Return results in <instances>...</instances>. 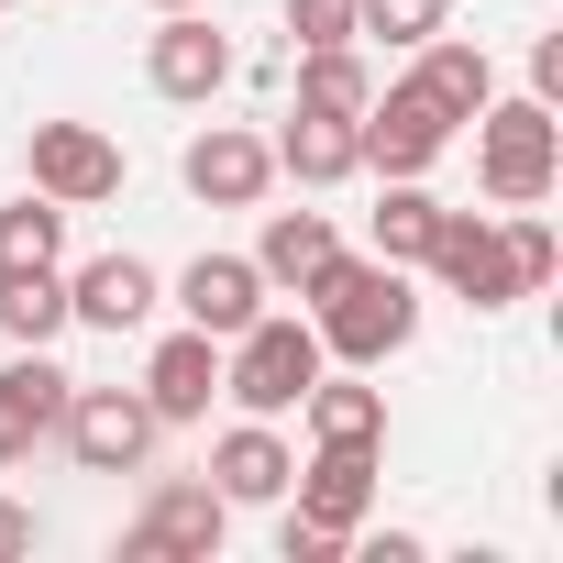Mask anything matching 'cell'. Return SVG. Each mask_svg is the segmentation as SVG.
I'll return each instance as SVG.
<instances>
[{
	"instance_id": "cell-1",
	"label": "cell",
	"mask_w": 563,
	"mask_h": 563,
	"mask_svg": "<svg viewBox=\"0 0 563 563\" xmlns=\"http://www.w3.org/2000/svg\"><path fill=\"white\" fill-rule=\"evenodd\" d=\"M299 299H310L321 354H343V365H387L420 332V288H409V265H387V254H332Z\"/></svg>"
},
{
	"instance_id": "cell-2",
	"label": "cell",
	"mask_w": 563,
	"mask_h": 563,
	"mask_svg": "<svg viewBox=\"0 0 563 563\" xmlns=\"http://www.w3.org/2000/svg\"><path fill=\"white\" fill-rule=\"evenodd\" d=\"M321 365H332V354H321V332H310L299 310H254V321L221 343V398H232L243 420H288Z\"/></svg>"
},
{
	"instance_id": "cell-3",
	"label": "cell",
	"mask_w": 563,
	"mask_h": 563,
	"mask_svg": "<svg viewBox=\"0 0 563 563\" xmlns=\"http://www.w3.org/2000/svg\"><path fill=\"white\" fill-rule=\"evenodd\" d=\"M475 177L497 210H541L552 177H563V122L552 100H486L475 111Z\"/></svg>"
},
{
	"instance_id": "cell-4",
	"label": "cell",
	"mask_w": 563,
	"mask_h": 563,
	"mask_svg": "<svg viewBox=\"0 0 563 563\" xmlns=\"http://www.w3.org/2000/svg\"><path fill=\"white\" fill-rule=\"evenodd\" d=\"M232 530V497L210 475H155L144 486V519L122 530V563H210Z\"/></svg>"
},
{
	"instance_id": "cell-5",
	"label": "cell",
	"mask_w": 563,
	"mask_h": 563,
	"mask_svg": "<svg viewBox=\"0 0 563 563\" xmlns=\"http://www.w3.org/2000/svg\"><path fill=\"white\" fill-rule=\"evenodd\" d=\"M453 133H464V122H453L420 78H387V89L365 100V122H354V144H365V166H376V177H431Z\"/></svg>"
},
{
	"instance_id": "cell-6",
	"label": "cell",
	"mask_w": 563,
	"mask_h": 563,
	"mask_svg": "<svg viewBox=\"0 0 563 563\" xmlns=\"http://www.w3.org/2000/svg\"><path fill=\"white\" fill-rule=\"evenodd\" d=\"M155 409H144V387H67V420H56V442L78 453V475H144V453H155Z\"/></svg>"
},
{
	"instance_id": "cell-7",
	"label": "cell",
	"mask_w": 563,
	"mask_h": 563,
	"mask_svg": "<svg viewBox=\"0 0 563 563\" xmlns=\"http://www.w3.org/2000/svg\"><path fill=\"white\" fill-rule=\"evenodd\" d=\"M420 265L442 276L464 310H508V299H519V265H508V221H497V210H442V232H431Z\"/></svg>"
},
{
	"instance_id": "cell-8",
	"label": "cell",
	"mask_w": 563,
	"mask_h": 563,
	"mask_svg": "<svg viewBox=\"0 0 563 563\" xmlns=\"http://www.w3.org/2000/svg\"><path fill=\"white\" fill-rule=\"evenodd\" d=\"M23 166H34V188H45L56 210H100V199H122V144H111L100 122H34Z\"/></svg>"
},
{
	"instance_id": "cell-9",
	"label": "cell",
	"mask_w": 563,
	"mask_h": 563,
	"mask_svg": "<svg viewBox=\"0 0 563 563\" xmlns=\"http://www.w3.org/2000/svg\"><path fill=\"white\" fill-rule=\"evenodd\" d=\"M144 78H155V100L199 111V100H221V89H232V45L210 34V12H155V45H144Z\"/></svg>"
},
{
	"instance_id": "cell-10",
	"label": "cell",
	"mask_w": 563,
	"mask_h": 563,
	"mask_svg": "<svg viewBox=\"0 0 563 563\" xmlns=\"http://www.w3.org/2000/svg\"><path fill=\"white\" fill-rule=\"evenodd\" d=\"M67 387H78V376H67L45 343H12V365H0V464H23L34 442H56Z\"/></svg>"
},
{
	"instance_id": "cell-11",
	"label": "cell",
	"mask_w": 563,
	"mask_h": 563,
	"mask_svg": "<svg viewBox=\"0 0 563 563\" xmlns=\"http://www.w3.org/2000/svg\"><path fill=\"white\" fill-rule=\"evenodd\" d=\"M188 199H210V210H254L265 188H276V155H265V133H243V122H210L199 144H188Z\"/></svg>"
},
{
	"instance_id": "cell-12",
	"label": "cell",
	"mask_w": 563,
	"mask_h": 563,
	"mask_svg": "<svg viewBox=\"0 0 563 563\" xmlns=\"http://www.w3.org/2000/svg\"><path fill=\"white\" fill-rule=\"evenodd\" d=\"M376 453H387V442H310V464L288 475L299 508L332 519V530H365V519H376V475H387Z\"/></svg>"
},
{
	"instance_id": "cell-13",
	"label": "cell",
	"mask_w": 563,
	"mask_h": 563,
	"mask_svg": "<svg viewBox=\"0 0 563 563\" xmlns=\"http://www.w3.org/2000/svg\"><path fill=\"white\" fill-rule=\"evenodd\" d=\"M155 299H166V288H155V265H144V254H89V265L67 276V321H89V332H111V343L144 332Z\"/></svg>"
},
{
	"instance_id": "cell-14",
	"label": "cell",
	"mask_w": 563,
	"mask_h": 563,
	"mask_svg": "<svg viewBox=\"0 0 563 563\" xmlns=\"http://www.w3.org/2000/svg\"><path fill=\"white\" fill-rule=\"evenodd\" d=\"M210 398H221V343L210 332H166L144 354V409L177 431V420H210Z\"/></svg>"
},
{
	"instance_id": "cell-15",
	"label": "cell",
	"mask_w": 563,
	"mask_h": 563,
	"mask_svg": "<svg viewBox=\"0 0 563 563\" xmlns=\"http://www.w3.org/2000/svg\"><path fill=\"white\" fill-rule=\"evenodd\" d=\"M265 299H276V288L254 276V254H199V265L177 276V310H188V332H210V343H232Z\"/></svg>"
},
{
	"instance_id": "cell-16",
	"label": "cell",
	"mask_w": 563,
	"mask_h": 563,
	"mask_svg": "<svg viewBox=\"0 0 563 563\" xmlns=\"http://www.w3.org/2000/svg\"><path fill=\"white\" fill-rule=\"evenodd\" d=\"M288 475H299V453L276 442V420H232V431L210 442V486H221L232 508H276Z\"/></svg>"
},
{
	"instance_id": "cell-17",
	"label": "cell",
	"mask_w": 563,
	"mask_h": 563,
	"mask_svg": "<svg viewBox=\"0 0 563 563\" xmlns=\"http://www.w3.org/2000/svg\"><path fill=\"white\" fill-rule=\"evenodd\" d=\"M265 155H276V177H299V188H343V177H365L354 122H321V111H288V133H276Z\"/></svg>"
},
{
	"instance_id": "cell-18",
	"label": "cell",
	"mask_w": 563,
	"mask_h": 563,
	"mask_svg": "<svg viewBox=\"0 0 563 563\" xmlns=\"http://www.w3.org/2000/svg\"><path fill=\"white\" fill-rule=\"evenodd\" d=\"M332 254H343V232L321 210H265V232H254V276L265 288H310Z\"/></svg>"
},
{
	"instance_id": "cell-19",
	"label": "cell",
	"mask_w": 563,
	"mask_h": 563,
	"mask_svg": "<svg viewBox=\"0 0 563 563\" xmlns=\"http://www.w3.org/2000/svg\"><path fill=\"white\" fill-rule=\"evenodd\" d=\"M409 56H420V67H409V78H420V89H431V100H442V111H453V122H475V111H486V100H497V67H486V45H464V34H453V23H442V34H431V45H409Z\"/></svg>"
},
{
	"instance_id": "cell-20",
	"label": "cell",
	"mask_w": 563,
	"mask_h": 563,
	"mask_svg": "<svg viewBox=\"0 0 563 563\" xmlns=\"http://www.w3.org/2000/svg\"><path fill=\"white\" fill-rule=\"evenodd\" d=\"M299 420H310V442H387V387H365V365L354 376H310Z\"/></svg>"
},
{
	"instance_id": "cell-21",
	"label": "cell",
	"mask_w": 563,
	"mask_h": 563,
	"mask_svg": "<svg viewBox=\"0 0 563 563\" xmlns=\"http://www.w3.org/2000/svg\"><path fill=\"white\" fill-rule=\"evenodd\" d=\"M56 265H67V210L45 188H23L0 210V276H56Z\"/></svg>"
},
{
	"instance_id": "cell-22",
	"label": "cell",
	"mask_w": 563,
	"mask_h": 563,
	"mask_svg": "<svg viewBox=\"0 0 563 563\" xmlns=\"http://www.w3.org/2000/svg\"><path fill=\"white\" fill-rule=\"evenodd\" d=\"M365 100H376V67H365L354 45H310V56H299V111H321V122H365Z\"/></svg>"
},
{
	"instance_id": "cell-23",
	"label": "cell",
	"mask_w": 563,
	"mask_h": 563,
	"mask_svg": "<svg viewBox=\"0 0 563 563\" xmlns=\"http://www.w3.org/2000/svg\"><path fill=\"white\" fill-rule=\"evenodd\" d=\"M431 232H442V199H431L420 177H387V199H376V254H387V265H420Z\"/></svg>"
},
{
	"instance_id": "cell-24",
	"label": "cell",
	"mask_w": 563,
	"mask_h": 563,
	"mask_svg": "<svg viewBox=\"0 0 563 563\" xmlns=\"http://www.w3.org/2000/svg\"><path fill=\"white\" fill-rule=\"evenodd\" d=\"M67 332V276H0V343H56Z\"/></svg>"
},
{
	"instance_id": "cell-25",
	"label": "cell",
	"mask_w": 563,
	"mask_h": 563,
	"mask_svg": "<svg viewBox=\"0 0 563 563\" xmlns=\"http://www.w3.org/2000/svg\"><path fill=\"white\" fill-rule=\"evenodd\" d=\"M453 23V0H354V34H376V45H431Z\"/></svg>"
},
{
	"instance_id": "cell-26",
	"label": "cell",
	"mask_w": 563,
	"mask_h": 563,
	"mask_svg": "<svg viewBox=\"0 0 563 563\" xmlns=\"http://www.w3.org/2000/svg\"><path fill=\"white\" fill-rule=\"evenodd\" d=\"M508 221V265H519V299L530 288H552V276H563V243H552V221L541 210H497Z\"/></svg>"
},
{
	"instance_id": "cell-27",
	"label": "cell",
	"mask_w": 563,
	"mask_h": 563,
	"mask_svg": "<svg viewBox=\"0 0 563 563\" xmlns=\"http://www.w3.org/2000/svg\"><path fill=\"white\" fill-rule=\"evenodd\" d=\"M288 45L310 56V45H365L354 34V0H288Z\"/></svg>"
},
{
	"instance_id": "cell-28",
	"label": "cell",
	"mask_w": 563,
	"mask_h": 563,
	"mask_svg": "<svg viewBox=\"0 0 563 563\" xmlns=\"http://www.w3.org/2000/svg\"><path fill=\"white\" fill-rule=\"evenodd\" d=\"M276 552H288V563H343V552H354V530H332V519L288 508V519H276Z\"/></svg>"
},
{
	"instance_id": "cell-29",
	"label": "cell",
	"mask_w": 563,
	"mask_h": 563,
	"mask_svg": "<svg viewBox=\"0 0 563 563\" xmlns=\"http://www.w3.org/2000/svg\"><path fill=\"white\" fill-rule=\"evenodd\" d=\"M34 530H45V519H34L23 497H0V563H23V552H34Z\"/></svg>"
},
{
	"instance_id": "cell-30",
	"label": "cell",
	"mask_w": 563,
	"mask_h": 563,
	"mask_svg": "<svg viewBox=\"0 0 563 563\" xmlns=\"http://www.w3.org/2000/svg\"><path fill=\"white\" fill-rule=\"evenodd\" d=\"M530 100H563V34L530 45Z\"/></svg>"
},
{
	"instance_id": "cell-31",
	"label": "cell",
	"mask_w": 563,
	"mask_h": 563,
	"mask_svg": "<svg viewBox=\"0 0 563 563\" xmlns=\"http://www.w3.org/2000/svg\"><path fill=\"white\" fill-rule=\"evenodd\" d=\"M155 12H210V0H155Z\"/></svg>"
}]
</instances>
